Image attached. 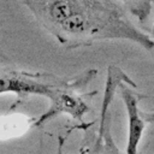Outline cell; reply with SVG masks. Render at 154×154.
<instances>
[{
    "label": "cell",
    "instance_id": "obj_1",
    "mask_svg": "<svg viewBox=\"0 0 154 154\" xmlns=\"http://www.w3.org/2000/svg\"><path fill=\"white\" fill-rule=\"evenodd\" d=\"M40 25L67 48L90 46L106 40H126L146 51L154 49L150 35L129 18L124 2L63 0L24 1Z\"/></svg>",
    "mask_w": 154,
    "mask_h": 154
},
{
    "label": "cell",
    "instance_id": "obj_2",
    "mask_svg": "<svg viewBox=\"0 0 154 154\" xmlns=\"http://www.w3.org/2000/svg\"><path fill=\"white\" fill-rule=\"evenodd\" d=\"M83 84V77L75 79H63L52 75L31 73L23 71L0 72V95L13 93L20 95H45L51 106L57 103L64 95L73 91Z\"/></svg>",
    "mask_w": 154,
    "mask_h": 154
},
{
    "label": "cell",
    "instance_id": "obj_3",
    "mask_svg": "<svg viewBox=\"0 0 154 154\" xmlns=\"http://www.w3.org/2000/svg\"><path fill=\"white\" fill-rule=\"evenodd\" d=\"M119 93L128 116V138L125 154H138L140 142L142 140V135L147 124L144 119V112H142L138 107V102L142 96L123 84Z\"/></svg>",
    "mask_w": 154,
    "mask_h": 154
},
{
    "label": "cell",
    "instance_id": "obj_4",
    "mask_svg": "<svg viewBox=\"0 0 154 154\" xmlns=\"http://www.w3.org/2000/svg\"><path fill=\"white\" fill-rule=\"evenodd\" d=\"M144 119L147 123H154V113H144Z\"/></svg>",
    "mask_w": 154,
    "mask_h": 154
},
{
    "label": "cell",
    "instance_id": "obj_5",
    "mask_svg": "<svg viewBox=\"0 0 154 154\" xmlns=\"http://www.w3.org/2000/svg\"><path fill=\"white\" fill-rule=\"evenodd\" d=\"M150 37L154 41V18H153V24H152V29H150Z\"/></svg>",
    "mask_w": 154,
    "mask_h": 154
},
{
    "label": "cell",
    "instance_id": "obj_6",
    "mask_svg": "<svg viewBox=\"0 0 154 154\" xmlns=\"http://www.w3.org/2000/svg\"><path fill=\"white\" fill-rule=\"evenodd\" d=\"M106 154H119V153H118L117 150H112V149H111V152H108V153H106Z\"/></svg>",
    "mask_w": 154,
    "mask_h": 154
}]
</instances>
